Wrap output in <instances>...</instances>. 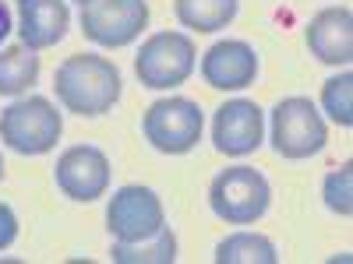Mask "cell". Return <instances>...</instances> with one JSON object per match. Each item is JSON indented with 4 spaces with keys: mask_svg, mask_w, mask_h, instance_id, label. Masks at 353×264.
<instances>
[{
    "mask_svg": "<svg viewBox=\"0 0 353 264\" xmlns=\"http://www.w3.org/2000/svg\"><path fill=\"white\" fill-rule=\"evenodd\" d=\"M39 78V56L32 46L14 43L0 50V96H25Z\"/></svg>",
    "mask_w": 353,
    "mask_h": 264,
    "instance_id": "16",
    "label": "cell"
},
{
    "mask_svg": "<svg viewBox=\"0 0 353 264\" xmlns=\"http://www.w3.org/2000/svg\"><path fill=\"white\" fill-rule=\"evenodd\" d=\"M194 67H198V50L184 32H156L141 43L134 56V74L141 88H152V92L184 85L194 74Z\"/></svg>",
    "mask_w": 353,
    "mask_h": 264,
    "instance_id": "5",
    "label": "cell"
},
{
    "mask_svg": "<svg viewBox=\"0 0 353 264\" xmlns=\"http://www.w3.org/2000/svg\"><path fill=\"white\" fill-rule=\"evenodd\" d=\"M265 138V116L258 102L251 99H230L216 109L212 116V144L219 155L241 159L258 152V144Z\"/></svg>",
    "mask_w": 353,
    "mask_h": 264,
    "instance_id": "10",
    "label": "cell"
},
{
    "mask_svg": "<svg viewBox=\"0 0 353 264\" xmlns=\"http://www.w3.org/2000/svg\"><path fill=\"white\" fill-rule=\"evenodd\" d=\"M110 261H117V264H173L176 261V236L170 226H163L152 236H141V240H113Z\"/></svg>",
    "mask_w": 353,
    "mask_h": 264,
    "instance_id": "14",
    "label": "cell"
},
{
    "mask_svg": "<svg viewBox=\"0 0 353 264\" xmlns=\"http://www.w3.org/2000/svg\"><path fill=\"white\" fill-rule=\"evenodd\" d=\"M0 180H4V155H0Z\"/></svg>",
    "mask_w": 353,
    "mask_h": 264,
    "instance_id": "22",
    "label": "cell"
},
{
    "mask_svg": "<svg viewBox=\"0 0 353 264\" xmlns=\"http://www.w3.org/2000/svg\"><path fill=\"white\" fill-rule=\"evenodd\" d=\"M53 180L71 201H99L110 190V159L96 144H74L57 159Z\"/></svg>",
    "mask_w": 353,
    "mask_h": 264,
    "instance_id": "9",
    "label": "cell"
},
{
    "mask_svg": "<svg viewBox=\"0 0 353 264\" xmlns=\"http://www.w3.org/2000/svg\"><path fill=\"white\" fill-rule=\"evenodd\" d=\"M201 127H205V113L188 96L156 99L141 116L145 141L163 155H188L201 141Z\"/></svg>",
    "mask_w": 353,
    "mask_h": 264,
    "instance_id": "4",
    "label": "cell"
},
{
    "mask_svg": "<svg viewBox=\"0 0 353 264\" xmlns=\"http://www.w3.org/2000/svg\"><path fill=\"white\" fill-rule=\"evenodd\" d=\"M321 109L339 127H353V74L343 67L336 78L321 85Z\"/></svg>",
    "mask_w": 353,
    "mask_h": 264,
    "instance_id": "18",
    "label": "cell"
},
{
    "mask_svg": "<svg viewBox=\"0 0 353 264\" xmlns=\"http://www.w3.org/2000/svg\"><path fill=\"white\" fill-rule=\"evenodd\" d=\"M11 28H14V21H11V8L4 4V0H0V43L11 36Z\"/></svg>",
    "mask_w": 353,
    "mask_h": 264,
    "instance_id": "21",
    "label": "cell"
},
{
    "mask_svg": "<svg viewBox=\"0 0 353 264\" xmlns=\"http://www.w3.org/2000/svg\"><path fill=\"white\" fill-rule=\"evenodd\" d=\"M78 4H88V0H78Z\"/></svg>",
    "mask_w": 353,
    "mask_h": 264,
    "instance_id": "23",
    "label": "cell"
},
{
    "mask_svg": "<svg viewBox=\"0 0 353 264\" xmlns=\"http://www.w3.org/2000/svg\"><path fill=\"white\" fill-rule=\"evenodd\" d=\"M145 25H149L145 0H88L81 4V32L96 46H131Z\"/></svg>",
    "mask_w": 353,
    "mask_h": 264,
    "instance_id": "7",
    "label": "cell"
},
{
    "mask_svg": "<svg viewBox=\"0 0 353 264\" xmlns=\"http://www.w3.org/2000/svg\"><path fill=\"white\" fill-rule=\"evenodd\" d=\"M307 50L329 67H350L353 60V14L350 8H325L307 21Z\"/></svg>",
    "mask_w": 353,
    "mask_h": 264,
    "instance_id": "12",
    "label": "cell"
},
{
    "mask_svg": "<svg viewBox=\"0 0 353 264\" xmlns=\"http://www.w3.org/2000/svg\"><path fill=\"white\" fill-rule=\"evenodd\" d=\"M272 204V187L254 166H230L212 176L209 208L226 226H254Z\"/></svg>",
    "mask_w": 353,
    "mask_h": 264,
    "instance_id": "3",
    "label": "cell"
},
{
    "mask_svg": "<svg viewBox=\"0 0 353 264\" xmlns=\"http://www.w3.org/2000/svg\"><path fill=\"white\" fill-rule=\"evenodd\" d=\"M201 78L209 88L219 92H237L254 85L258 78V53L244 39H223L201 53Z\"/></svg>",
    "mask_w": 353,
    "mask_h": 264,
    "instance_id": "11",
    "label": "cell"
},
{
    "mask_svg": "<svg viewBox=\"0 0 353 264\" xmlns=\"http://www.w3.org/2000/svg\"><path fill=\"white\" fill-rule=\"evenodd\" d=\"M276 243L261 232H233L219 240L216 247V264H276Z\"/></svg>",
    "mask_w": 353,
    "mask_h": 264,
    "instance_id": "17",
    "label": "cell"
},
{
    "mask_svg": "<svg viewBox=\"0 0 353 264\" xmlns=\"http://www.w3.org/2000/svg\"><path fill=\"white\" fill-rule=\"evenodd\" d=\"M321 197H325L329 212H336L343 219L353 215V162H343V166H336L325 176V184H321Z\"/></svg>",
    "mask_w": 353,
    "mask_h": 264,
    "instance_id": "19",
    "label": "cell"
},
{
    "mask_svg": "<svg viewBox=\"0 0 353 264\" xmlns=\"http://www.w3.org/2000/svg\"><path fill=\"white\" fill-rule=\"evenodd\" d=\"M329 141V127L321 120V113L311 99L304 96H290L283 102H276L272 109V148L276 155L301 162L311 159L325 148Z\"/></svg>",
    "mask_w": 353,
    "mask_h": 264,
    "instance_id": "6",
    "label": "cell"
},
{
    "mask_svg": "<svg viewBox=\"0 0 353 264\" xmlns=\"http://www.w3.org/2000/svg\"><path fill=\"white\" fill-rule=\"evenodd\" d=\"M18 240V215L11 212V204L0 201V250H8Z\"/></svg>",
    "mask_w": 353,
    "mask_h": 264,
    "instance_id": "20",
    "label": "cell"
},
{
    "mask_svg": "<svg viewBox=\"0 0 353 264\" xmlns=\"http://www.w3.org/2000/svg\"><path fill=\"white\" fill-rule=\"evenodd\" d=\"M163 226H166V212L152 187L128 184L113 190L106 204V229L113 240H141V236H152Z\"/></svg>",
    "mask_w": 353,
    "mask_h": 264,
    "instance_id": "8",
    "label": "cell"
},
{
    "mask_svg": "<svg viewBox=\"0 0 353 264\" xmlns=\"http://www.w3.org/2000/svg\"><path fill=\"white\" fill-rule=\"evenodd\" d=\"M241 0H173V14L191 32H219L237 18Z\"/></svg>",
    "mask_w": 353,
    "mask_h": 264,
    "instance_id": "15",
    "label": "cell"
},
{
    "mask_svg": "<svg viewBox=\"0 0 353 264\" xmlns=\"http://www.w3.org/2000/svg\"><path fill=\"white\" fill-rule=\"evenodd\" d=\"M71 11L64 0H18V36L25 46L50 50L68 36Z\"/></svg>",
    "mask_w": 353,
    "mask_h": 264,
    "instance_id": "13",
    "label": "cell"
},
{
    "mask_svg": "<svg viewBox=\"0 0 353 264\" xmlns=\"http://www.w3.org/2000/svg\"><path fill=\"white\" fill-rule=\"evenodd\" d=\"M121 71L99 53H74L57 67L53 92L68 113L78 116H103L121 99Z\"/></svg>",
    "mask_w": 353,
    "mask_h": 264,
    "instance_id": "1",
    "label": "cell"
},
{
    "mask_svg": "<svg viewBox=\"0 0 353 264\" xmlns=\"http://www.w3.org/2000/svg\"><path fill=\"white\" fill-rule=\"evenodd\" d=\"M64 134V116L46 96H21L0 109V141L18 155H46Z\"/></svg>",
    "mask_w": 353,
    "mask_h": 264,
    "instance_id": "2",
    "label": "cell"
}]
</instances>
